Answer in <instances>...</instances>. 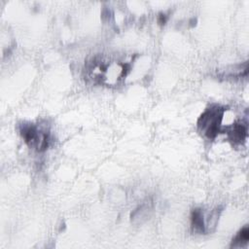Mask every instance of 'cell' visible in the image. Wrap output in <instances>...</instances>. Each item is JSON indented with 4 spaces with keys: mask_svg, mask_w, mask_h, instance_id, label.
I'll return each mask as SVG.
<instances>
[{
    "mask_svg": "<svg viewBox=\"0 0 249 249\" xmlns=\"http://www.w3.org/2000/svg\"><path fill=\"white\" fill-rule=\"evenodd\" d=\"M226 109L219 105H212L205 109L197 120L198 129L209 139H214L222 132V119Z\"/></svg>",
    "mask_w": 249,
    "mask_h": 249,
    "instance_id": "obj_1",
    "label": "cell"
},
{
    "mask_svg": "<svg viewBox=\"0 0 249 249\" xmlns=\"http://www.w3.org/2000/svg\"><path fill=\"white\" fill-rule=\"evenodd\" d=\"M20 134L24 142L39 152L45 151L49 146V135L32 124H24L20 126Z\"/></svg>",
    "mask_w": 249,
    "mask_h": 249,
    "instance_id": "obj_2",
    "label": "cell"
},
{
    "mask_svg": "<svg viewBox=\"0 0 249 249\" xmlns=\"http://www.w3.org/2000/svg\"><path fill=\"white\" fill-rule=\"evenodd\" d=\"M225 131L228 134L229 139L233 143H243L247 137V125L243 123L236 122L226 128L222 129V132Z\"/></svg>",
    "mask_w": 249,
    "mask_h": 249,
    "instance_id": "obj_3",
    "label": "cell"
},
{
    "mask_svg": "<svg viewBox=\"0 0 249 249\" xmlns=\"http://www.w3.org/2000/svg\"><path fill=\"white\" fill-rule=\"evenodd\" d=\"M191 224L195 231L202 233L205 232L206 227L203 219V214L200 208H195L191 213Z\"/></svg>",
    "mask_w": 249,
    "mask_h": 249,
    "instance_id": "obj_4",
    "label": "cell"
},
{
    "mask_svg": "<svg viewBox=\"0 0 249 249\" xmlns=\"http://www.w3.org/2000/svg\"><path fill=\"white\" fill-rule=\"evenodd\" d=\"M249 239V229L247 226H245L243 229H241L236 236L232 239V245L233 246H242L248 242Z\"/></svg>",
    "mask_w": 249,
    "mask_h": 249,
    "instance_id": "obj_5",
    "label": "cell"
},
{
    "mask_svg": "<svg viewBox=\"0 0 249 249\" xmlns=\"http://www.w3.org/2000/svg\"><path fill=\"white\" fill-rule=\"evenodd\" d=\"M165 21H166V17H165V15H164V14H160V17H159V22H160V24H164Z\"/></svg>",
    "mask_w": 249,
    "mask_h": 249,
    "instance_id": "obj_6",
    "label": "cell"
}]
</instances>
